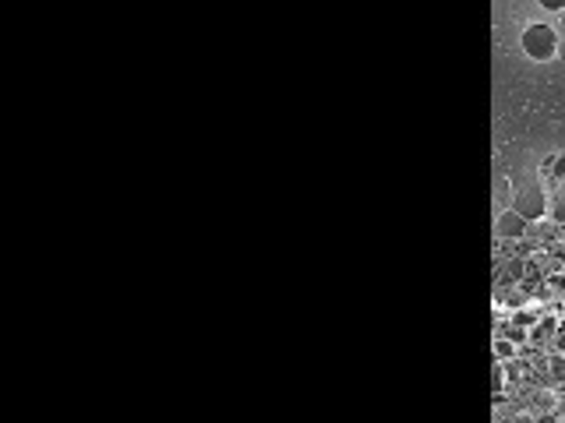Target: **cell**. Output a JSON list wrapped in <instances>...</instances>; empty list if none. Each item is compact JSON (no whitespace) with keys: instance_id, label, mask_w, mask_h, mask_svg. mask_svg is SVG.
<instances>
[{"instance_id":"obj_1","label":"cell","mask_w":565,"mask_h":423,"mask_svg":"<svg viewBox=\"0 0 565 423\" xmlns=\"http://www.w3.org/2000/svg\"><path fill=\"white\" fill-rule=\"evenodd\" d=\"M519 46L530 60H537V64H548V60L558 56V32L548 25V21H533L523 28L519 36Z\"/></svg>"},{"instance_id":"obj_2","label":"cell","mask_w":565,"mask_h":423,"mask_svg":"<svg viewBox=\"0 0 565 423\" xmlns=\"http://www.w3.org/2000/svg\"><path fill=\"white\" fill-rule=\"evenodd\" d=\"M513 208L519 212V216H523L526 223H537V219H544L548 212H551V205H548V194H544L537 184H530V187H519V191H516V198H513Z\"/></svg>"},{"instance_id":"obj_3","label":"cell","mask_w":565,"mask_h":423,"mask_svg":"<svg viewBox=\"0 0 565 423\" xmlns=\"http://www.w3.org/2000/svg\"><path fill=\"white\" fill-rule=\"evenodd\" d=\"M526 229H530V223L519 216L516 208L498 212V219H495V236L498 240H519V236H526Z\"/></svg>"},{"instance_id":"obj_4","label":"cell","mask_w":565,"mask_h":423,"mask_svg":"<svg viewBox=\"0 0 565 423\" xmlns=\"http://www.w3.org/2000/svg\"><path fill=\"white\" fill-rule=\"evenodd\" d=\"M544 169H548L555 180H565V156H548V159H544Z\"/></svg>"},{"instance_id":"obj_5","label":"cell","mask_w":565,"mask_h":423,"mask_svg":"<svg viewBox=\"0 0 565 423\" xmlns=\"http://www.w3.org/2000/svg\"><path fill=\"white\" fill-rule=\"evenodd\" d=\"M548 216H551L555 223H562V226H565V191H562V194L551 201V212H548Z\"/></svg>"},{"instance_id":"obj_6","label":"cell","mask_w":565,"mask_h":423,"mask_svg":"<svg viewBox=\"0 0 565 423\" xmlns=\"http://www.w3.org/2000/svg\"><path fill=\"white\" fill-rule=\"evenodd\" d=\"M548 367H551V378H555V381H565V360H562V356H551Z\"/></svg>"},{"instance_id":"obj_7","label":"cell","mask_w":565,"mask_h":423,"mask_svg":"<svg viewBox=\"0 0 565 423\" xmlns=\"http://www.w3.org/2000/svg\"><path fill=\"white\" fill-rule=\"evenodd\" d=\"M544 11H565V0H537Z\"/></svg>"},{"instance_id":"obj_8","label":"cell","mask_w":565,"mask_h":423,"mask_svg":"<svg viewBox=\"0 0 565 423\" xmlns=\"http://www.w3.org/2000/svg\"><path fill=\"white\" fill-rule=\"evenodd\" d=\"M495 349H498V356H502V360H505V356H513V342H505V339H498V346H495Z\"/></svg>"},{"instance_id":"obj_9","label":"cell","mask_w":565,"mask_h":423,"mask_svg":"<svg viewBox=\"0 0 565 423\" xmlns=\"http://www.w3.org/2000/svg\"><path fill=\"white\" fill-rule=\"evenodd\" d=\"M555 346H558V349H565V324L558 328V339H555Z\"/></svg>"}]
</instances>
